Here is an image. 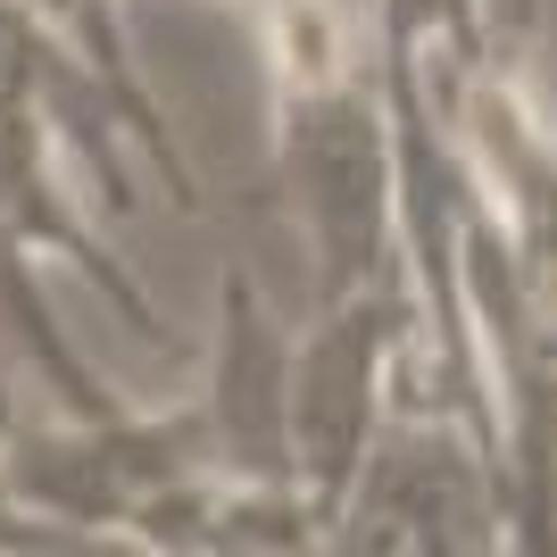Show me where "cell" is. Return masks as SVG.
<instances>
[{
	"label": "cell",
	"mask_w": 557,
	"mask_h": 557,
	"mask_svg": "<svg viewBox=\"0 0 557 557\" xmlns=\"http://www.w3.org/2000/svg\"><path fill=\"white\" fill-rule=\"evenodd\" d=\"M267 42L275 184L308 242V308L392 267V125L367 0H250Z\"/></svg>",
	"instance_id": "1"
},
{
	"label": "cell",
	"mask_w": 557,
	"mask_h": 557,
	"mask_svg": "<svg viewBox=\"0 0 557 557\" xmlns=\"http://www.w3.org/2000/svg\"><path fill=\"white\" fill-rule=\"evenodd\" d=\"M209 466V424L200 408H125L116 399L109 417H42L25 424L17 408L0 417V474L25 508L59 524L75 541H125V516L141 499H159L166 483H184Z\"/></svg>",
	"instance_id": "2"
},
{
	"label": "cell",
	"mask_w": 557,
	"mask_h": 557,
	"mask_svg": "<svg viewBox=\"0 0 557 557\" xmlns=\"http://www.w3.org/2000/svg\"><path fill=\"white\" fill-rule=\"evenodd\" d=\"M325 549L349 557H474L499 549V483L483 442L449 408H399L374 424L367 458L333 508Z\"/></svg>",
	"instance_id": "3"
},
{
	"label": "cell",
	"mask_w": 557,
	"mask_h": 557,
	"mask_svg": "<svg viewBox=\"0 0 557 557\" xmlns=\"http://www.w3.org/2000/svg\"><path fill=\"white\" fill-rule=\"evenodd\" d=\"M399 349H408V283L399 258L374 283L317 300L308 325L292 333V483L325 508H342L349 474L367 458L374 424L392 417V383H399Z\"/></svg>",
	"instance_id": "4"
},
{
	"label": "cell",
	"mask_w": 557,
	"mask_h": 557,
	"mask_svg": "<svg viewBox=\"0 0 557 557\" xmlns=\"http://www.w3.org/2000/svg\"><path fill=\"white\" fill-rule=\"evenodd\" d=\"M0 242L25 250V258H59V267H75V275L92 283L141 342H166V317L150 308V292L125 275V258L100 242L92 209H84V191H75L67 150H59V134L42 125L34 92H25V50H17L9 92H0Z\"/></svg>",
	"instance_id": "5"
},
{
	"label": "cell",
	"mask_w": 557,
	"mask_h": 557,
	"mask_svg": "<svg viewBox=\"0 0 557 557\" xmlns=\"http://www.w3.org/2000/svg\"><path fill=\"white\" fill-rule=\"evenodd\" d=\"M209 466L250 483H292V325L258 292L250 267L216 275V333H209V383H200Z\"/></svg>",
	"instance_id": "6"
},
{
	"label": "cell",
	"mask_w": 557,
	"mask_h": 557,
	"mask_svg": "<svg viewBox=\"0 0 557 557\" xmlns=\"http://www.w3.org/2000/svg\"><path fill=\"white\" fill-rule=\"evenodd\" d=\"M374 50H399L424 84L491 59L483 0H374Z\"/></svg>",
	"instance_id": "7"
},
{
	"label": "cell",
	"mask_w": 557,
	"mask_h": 557,
	"mask_svg": "<svg viewBox=\"0 0 557 557\" xmlns=\"http://www.w3.org/2000/svg\"><path fill=\"white\" fill-rule=\"evenodd\" d=\"M541 9H549V0H483V17H491V59L524 67V50H533V34H541Z\"/></svg>",
	"instance_id": "8"
},
{
	"label": "cell",
	"mask_w": 557,
	"mask_h": 557,
	"mask_svg": "<svg viewBox=\"0 0 557 557\" xmlns=\"http://www.w3.org/2000/svg\"><path fill=\"white\" fill-rule=\"evenodd\" d=\"M533 325H541V358L557 374V292H533Z\"/></svg>",
	"instance_id": "9"
},
{
	"label": "cell",
	"mask_w": 557,
	"mask_h": 557,
	"mask_svg": "<svg viewBox=\"0 0 557 557\" xmlns=\"http://www.w3.org/2000/svg\"><path fill=\"white\" fill-rule=\"evenodd\" d=\"M0 417H9V392H0Z\"/></svg>",
	"instance_id": "10"
}]
</instances>
